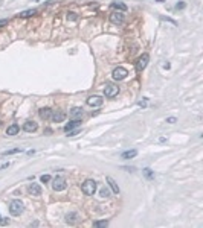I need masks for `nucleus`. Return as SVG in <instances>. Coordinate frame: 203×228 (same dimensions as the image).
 <instances>
[{
  "mask_svg": "<svg viewBox=\"0 0 203 228\" xmlns=\"http://www.w3.org/2000/svg\"><path fill=\"white\" fill-rule=\"evenodd\" d=\"M157 2H163V0H157Z\"/></svg>",
  "mask_w": 203,
  "mask_h": 228,
  "instance_id": "31",
  "label": "nucleus"
},
{
  "mask_svg": "<svg viewBox=\"0 0 203 228\" xmlns=\"http://www.w3.org/2000/svg\"><path fill=\"white\" fill-rule=\"evenodd\" d=\"M23 129H25L26 132H34V131L37 129V123H35L34 120H28V122H25Z\"/></svg>",
  "mask_w": 203,
  "mask_h": 228,
  "instance_id": "11",
  "label": "nucleus"
},
{
  "mask_svg": "<svg viewBox=\"0 0 203 228\" xmlns=\"http://www.w3.org/2000/svg\"><path fill=\"white\" fill-rule=\"evenodd\" d=\"M51 119L53 122H57V123H60V122H63L64 119H66V114H64L63 111H53L52 116H51Z\"/></svg>",
  "mask_w": 203,
  "mask_h": 228,
  "instance_id": "9",
  "label": "nucleus"
},
{
  "mask_svg": "<svg viewBox=\"0 0 203 228\" xmlns=\"http://www.w3.org/2000/svg\"><path fill=\"white\" fill-rule=\"evenodd\" d=\"M183 8H185V3L183 2H180V3L176 5V9H183Z\"/></svg>",
  "mask_w": 203,
  "mask_h": 228,
  "instance_id": "28",
  "label": "nucleus"
},
{
  "mask_svg": "<svg viewBox=\"0 0 203 228\" xmlns=\"http://www.w3.org/2000/svg\"><path fill=\"white\" fill-rule=\"evenodd\" d=\"M107 225H109L107 221H96V222H93V227H107Z\"/></svg>",
  "mask_w": 203,
  "mask_h": 228,
  "instance_id": "23",
  "label": "nucleus"
},
{
  "mask_svg": "<svg viewBox=\"0 0 203 228\" xmlns=\"http://www.w3.org/2000/svg\"><path fill=\"white\" fill-rule=\"evenodd\" d=\"M81 190L85 195H89V196L95 195V192H96V181L95 179H85V181L83 183V185H81Z\"/></svg>",
  "mask_w": 203,
  "mask_h": 228,
  "instance_id": "1",
  "label": "nucleus"
},
{
  "mask_svg": "<svg viewBox=\"0 0 203 228\" xmlns=\"http://www.w3.org/2000/svg\"><path fill=\"white\" fill-rule=\"evenodd\" d=\"M111 6L113 8H116V9H121V11H127V6L124 3H119V2H115V3H111Z\"/></svg>",
  "mask_w": 203,
  "mask_h": 228,
  "instance_id": "20",
  "label": "nucleus"
},
{
  "mask_svg": "<svg viewBox=\"0 0 203 228\" xmlns=\"http://www.w3.org/2000/svg\"><path fill=\"white\" fill-rule=\"evenodd\" d=\"M136 155H137V151H136V149H131V151H125V152H122L121 158H124V160H130V158H135Z\"/></svg>",
  "mask_w": 203,
  "mask_h": 228,
  "instance_id": "15",
  "label": "nucleus"
},
{
  "mask_svg": "<svg viewBox=\"0 0 203 228\" xmlns=\"http://www.w3.org/2000/svg\"><path fill=\"white\" fill-rule=\"evenodd\" d=\"M66 179H64L63 177H57L55 179H53V183H52V189L55 190V192H61V190H64L66 189Z\"/></svg>",
  "mask_w": 203,
  "mask_h": 228,
  "instance_id": "4",
  "label": "nucleus"
},
{
  "mask_svg": "<svg viewBox=\"0 0 203 228\" xmlns=\"http://www.w3.org/2000/svg\"><path fill=\"white\" fill-rule=\"evenodd\" d=\"M51 116H52V110H49V108H41L40 110V117L41 119H51Z\"/></svg>",
  "mask_w": 203,
  "mask_h": 228,
  "instance_id": "17",
  "label": "nucleus"
},
{
  "mask_svg": "<svg viewBox=\"0 0 203 228\" xmlns=\"http://www.w3.org/2000/svg\"><path fill=\"white\" fill-rule=\"evenodd\" d=\"M78 134V131L77 129H72V131H67V135L69 137H73V135H77Z\"/></svg>",
  "mask_w": 203,
  "mask_h": 228,
  "instance_id": "27",
  "label": "nucleus"
},
{
  "mask_svg": "<svg viewBox=\"0 0 203 228\" xmlns=\"http://www.w3.org/2000/svg\"><path fill=\"white\" fill-rule=\"evenodd\" d=\"M6 23H8V20H6V18H5V20H0V28H2L3 24H6Z\"/></svg>",
  "mask_w": 203,
  "mask_h": 228,
  "instance_id": "30",
  "label": "nucleus"
},
{
  "mask_svg": "<svg viewBox=\"0 0 203 228\" xmlns=\"http://www.w3.org/2000/svg\"><path fill=\"white\" fill-rule=\"evenodd\" d=\"M35 12H37L35 9H28V11L21 12V14H20V17H21V18H26V17H31V15H34Z\"/></svg>",
  "mask_w": 203,
  "mask_h": 228,
  "instance_id": "19",
  "label": "nucleus"
},
{
  "mask_svg": "<svg viewBox=\"0 0 203 228\" xmlns=\"http://www.w3.org/2000/svg\"><path fill=\"white\" fill-rule=\"evenodd\" d=\"M23 202L21 201H18V199H14V201H11V204H9V213L12 214V216H18V214H21L23 213Z\"/></svg>",
  "mask_w": 203,
  "mask_h": 228,
  "instance_id": "2",
  "label": "nucleus"
},
{
  "mask_svg": "<svg viewBox=\"0 0 203 228\" xmlns=\"http://www.w3.org/2000/svg\"><path fill=\"white\" fill-rule=\"evenodd\" d=\"M103 102H104V97L98 96V94H93V96L87 97V105H90V107H101Z\"/></svg>",
  "mask_w": 203,
  "mask_h": 228,
  "instance_id": "7",
  "label": "nucleus"
},
{
  "mask_svg": "<svg viewBox=\"0 0 203 228\" xmlns=\"http://www.w3.org/2000/svg\"><path fill=\"white\" fill-rule=\"evenodd\" d=\"M28 190H29V193L31 195H34V196H38V195H41V187L37 183H32V184H29V187H28Z\"/></svg>",
  "mask_w": 203,
  "mask_h": 228,
  "instance_id": "10",
  "label": "nucleus"
},
{
  "mask_svg": "<svg viewBox=\"0 0 203 228\" xmlns=\"http://www.w3.org/2000/svg\"><path fill=\"white\" fill-rule=\"evenodd\" d=\"M119 93V87L115 85V84H105L104 87V96L105 97H113Z\"/></svg>",
  "mask_w": 203,
  "mask_h": 228,
  "instance_id": "3",
  "label": "nucleus"
},
{
  "mask_svg": "<svg viewBox=\"0 0 203 228\" xmlns=\"http://www.w3.org/2000/svg\"><path fill=\"white\" fill-rule=\"evenodd\" d=\"M148 60H150L148 53H144V55H141V56H139V60H137V62H136V70H137V72H142L144 68L147 67V64H148Z\"/></svg>",
  "mask_w": 203,
  "mask_h": 228,
  "instance_id": "6",
  "label": "nucleus"
},
{
  "mask_svg": "<svg viewBox=\"0 0 203 228\" xmlns=\"http://www.w3.org/2000/svg\"><path fill=\"white\" fill-rule=\"evenodd\" d=\"M144 173H145V177H147V179H153L154 178V175H153V172H151V169H144Z\"/></svg>",
  "mask_w": 203,
  "mask_h": 228,
  "instance_id": "22",
  "label": "nucleus"
},
{
  "mask_svg": "<svg viewBox=\"0 0 203 228\" xmlns=\"http://www.w3.org/2000/svg\"><path fill=\"white\" fill-rule=\"evenodd\" d=\"M79 125H81V122H79L78 119H73L72 122H69V123H67L66 126H64V131H66V132H67V131H72V129H77V128H78V126H79Z\"/></svg>",
  "mask_w": 203,
  "mask_h": 228,
  "instance_id": "12",
  "label": "nucleus"
},
{
  "mask_svg": "<svg viewBox=\"0 0 203 228\" xmlns=\"http://www.w3.org/2000/svg\"><path fill=\"white\" fill-rule=\"evenodd\" d=\"M78 219H79V216H78V213H69L67 216H66V222L69 225H75L78 222Z\"/></svg>",
  "mask_w": 203,
  "mask_h": 228,
  "instance_id": "14",
  "label": "nucleus"
},
{
  "mask_svg": "<svg viewBox=\"0 0 203 228\" xmlns=\"http://www.w3.org/2000/svg\"><path fill=\"white\" fill-rule=\"evenodd\" d=\"M40 181L41 183H47V181H51V177L49 175H43V177L40 178Z\"/></svg>",
  "mask_w": 203,
  "mask_h": 228,
  "instance_id": "25",
  "label": "nucleus"
},
{
  "mask_svg": "<svg viewBox=\"0 0 203 228\" xmlns=\"http://www.w3.org/2000/svg\"><path fill=\"white\" fill-rule=\"evenodd\" d=\"M77 17H78V15L75 14V12H70V14H67V20H70V22H73V20H77Z\"/></svg>",
  "mask_w": 203,
  "mask_h": 228,
  "instance_id": "24",
  "label": "nucleus"
},
{
  "mask_svg": "<svg viewBox=\"0 0 203 228\" xmlns=\"http://www.w3.org/2000/svg\"><path fill=\"white\" fill-rule=\"evenodd\" d=\"M17 152H21V149H11V151H6L5 155H11V154H17Z\"/></svg>",
  "mask_w": 203,
  "mask_h": 228,
  "instance_id": "26",
  "label": "nucleus"
},
{
  "mask_svg": "<svg viewBox=\"0 0 203 228\" xmlns=\"http://www.w3.org/2000/svg\"><path fill=\"white\" fill-rule=\"evenodd\" d=\"M107 183H109V185L111 187V190H113V193H119V187H118V184L115 183V179L111 177H107Z\"/></svg>",
  "mask_w": 203,
  "mask_h": 228,
  "instance_id": "16",
  "label": "nucleus"
},
{
  "mask_svg": "<svg viewBox=\"0 0 203 228\" xmlns=\"http://www.w3.org/2000/svg\"><path fill=\"white\" fill-rule=\"evenodd\" d=\"M113 79H116V81H122V79H125L128 76V72L125 70L124 67H116L113 70Z\"/></svg>",
  "mask_w": 203,
  "mask_h": 228,
  "instance_id": "5",
  "label": "nucleus"
},
{
  "mask_svg": "<svg viewBox=\"0 0 203 228\" xmlns=\"http://www.w3.org/2000/svg\"><path fill=\"white\" fill-rule=\"evenodd\" d=\"M99 196H103V198H107V196H110V190L107 187H103L99 190Z\"/></svg>",
  "mask_w": 203,
  "mask_h": 228,
  "instance_id": "21",
  "label": "nucleus"
},
{
  "mask_svg": "<svg viewBox=\"0 0 203 228\" xmlns=\"http://www.w3.org/2000/svg\"><path fill=\"white\" fill-rule=\"evenodd\" d=\"M18 125H11L9 128L6 129V134L8 135H15V134H18Z\"/></svg>",
  "mask_w": 203,
  "mask_h": 228,
  "instance_id": "18",
  "label": "nucleus"
},
{
  "mask_svg": "<svg viewBox=\"0 0 203 228\" xmlns=\"http://www.w3.org/2000/svg\"><path fill=\"white\" fill-rule=\"evenodd\" d=\"M110 22L113 24H121L124 22V14L122 12H111L110 14Z\"/></svg>",
  "mask_w": 203,
  "mask_h": 228,
  "instance_id": "8",
  "label": "nucleus"
},
{
  "mask_svg": "<svg viewBox=\"0 0 203 228\" xmlns=\"http://www.w3.org/2000/svg\"><path fill=\"white\" fill-rule=\"evenodd\" d=\"M167 122H168V123H176V117H168Z\"/></svg>",
  "mask_w": 203,
  "mask_h": 228,
  "instance_id": "29",
  "label": "nucleus"
},
{
  "mask_svg": "<svg viewBox=\"0 0 203 228\" xmlns=\"http://www.w3.org/2000/svg\"><path fill=\"white\" fill-rule=\"evenodd\" d=\"M69 116H70L72 119H78V117H81V116H83V108H79V107H73L70 111H69Z\"/></svg>",
  "mask_w": 203,
  "mask_h": 228,
  "instance_id": "13",
  "label": "nucleus"
}]
</instances>
